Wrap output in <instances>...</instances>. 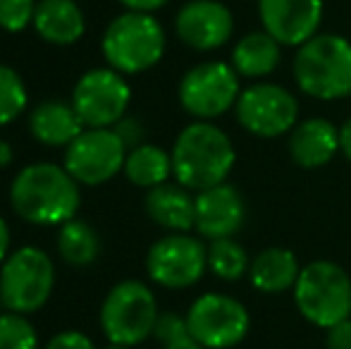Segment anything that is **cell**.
I'll return each mask as SVG.
<instances>
[{
  "mask_svg": "<svg viewBox=\"0 0 351 349\" xmlns=\"http://www.w3.org/2000/svg\"><path fill=\"white\" fill-rule=\"evenodd\" d=\"M79 182L67 173L65 165L29 163L12 177L10 206L22 220L41 228H60L77 218L82 206Z\"/></svg>",
  "mask_w": 351,
  "mask_h": 349,
  "instance_id": "obj_1",
  "label": "cell"
},
{
  "mask_svg": "<svg viewBox=\"0 0 351 349\" xmlns=\"http://www.w3.org/2000/svg\"><path fill=\"white\" fill-rule=\"evenodd\" d=\"M170 156L172 180L194 194L225 184L237 165L232 136L215 122L206 120H191L177 134Z\"/></svg>",
  "mask_w": 351,
  "mask_h": 349,
  "instance_id": "obj_2",
  "label": "cell"
},
{
  "mask_svg": "<svg viewBox=\"0 0 351 349\" xmlns=\"http://www.w3.org/2000/svg\"><path fill=\"white\" fill-rule=\"evenodd\" d=\"M291 77L304 96L332 103L351 96V41L342 34L318 32L296 48Z\"/></svg>",
  "mask_w": 351,
  "mask_h": 349,
  "instance_id": "obj_3",
  "label": "cell"
},
{
  "mask_svg": "<svg viewBox=\"0 0 351 349\" xmlns=\"http://www.w3.org/2000/svg\"><path fill=\"white\" fill-rule=\"evenodd\" d=\"M167 51V34L156 14L125 10L106 27L101 53L108 67L120 75H143L162 60Z\"/></svg>",
  "mask_w": 351,
  "mask_h": 349,
  "instance_id": "obj_4",
  "label": "cell"
},
{
  "mask_svg": "<svg viewBox=\"0 0 351 349\" xmlns=\"http://www.w3.org/2000/svg\"><path fill=\"white\" fill-rule=\"evenodd\" d=\"M291 294L301 316L320 330L351 318V278L335 261L315 258L301 265Z\"/></svg>",
  "mask_w": 351,
  "mask_h": 349,
  "instance_id": "obj_5",
  "label": "cell"
},
{
  "mask_svg": "<svg viewBox=\"0 0 351 349\" xmlns=\"http://www.w3.org/2000/svg\"><path fill=\"white\" fill-rule=\"evenodd\" d=\"M56 289V263L41 247L24 244L12 249L0 265V299L5 311L32 313L41 311Z\"/></svg>",
  "mask_w": 351,
  "mask_h": 349,
  "instance_id": "obj_6",
  "label": "cell"
},
{
  "mask_svg": "<svg viewBox=\"0 0 351 349\" xmlns=\"http://www.w3.org/2000/svg\"><path fill=\"white\" fill-rule=\"evenodd\" d=\"M158 313V299L146 282L122 280L103 299L98 323L110 345L136 347L153 337Z\"/></svg>",
  "mask_w": 351,
  "mask_h": 349,
  "instance_id": "obj_7",
  "label": "cell"
},
{
  "mask_svg": "<svg viewBox=\"0 0 351 349\" xmlns=\"http://www.w3.org/2000/svg\"><path fill=\"white\" fill-rule=\"evenodd\" d=\"M241 77L225 60H204L189 67L177 84V101L194 120L215 122L234 110L241 93Z\"/></svg>",
  "mask_w": 351,
  "mask_h": 349,
  "instance_id": "obj_8",
  "label": "cell"
},
{
  "mask_svg": "<svg viewBox=\"0 0 351 349\" xmlns=\"http://www.w3.org/2000/svg\"><path fill=\"white\" fill-rule=\"evenodd\" d=\"M299 98L278 82H251L234 106L237 125L256 139L287 136L299 122Z\"/></svg>",
  "mask_w": 351,
  "mask_h": 349,
  "instance_id": "obj_9",
  "label": "cell"
},
{
  "mask_svg": "<svg viewBox=\"0 0 351 349\" xmlns=\"http://www.w3.org/2000/svg\"><path fill=\"white\" fill-rule=\"evenodd\" d=\"M146 273L162 289H189L208 273V244L199 234L167 232L148 247Z\"/></svg>",
  "mask_w": 351,
  "mask_h": 349,
  "instance_id": "obj_10",
  "label": "cell"
},
{
  "mask_svg": "<svg viewBox=\"0 0 351 349\" xmlns=\"http://www.w3.org/2000/svg\"><path fill=\"white\" fill-rule=\"evenodd\" d=\"M184 316L189 335L206 349H234L251 330L246 304L225 292L199 294Z\"/></svg>",
  "mask_w": 351,
  "mask_h": 349,
  "instance_id": "obj_11",
  "label": "cell"
},
{
  "mask_svg": "<svg viewBox=\"0 0 351 349\" xmlns=\"http://www.w3.org/2000/svg\"><path fill=\"white\" fill-rule=\"evenodd\" d=\"M70 103L84 127H115L130 115L132 86L112 67H93L77 80Z\"/></svg>",
  "mask_w": 351,
  "mask_h": 349,
  "instance_id": "obj_12",
  "label": "cell"
},
{
  "mask_svg": "<svg viewBox=\"0 0 351 349\" xmlns=\"http://www.w3.org/2000/svg\"><path fill=\"white\" fill-rule=\"evenodd\" d=\"M127 151L112 127H86L65 149L62 165L82 186H101L122 175Z\"/></svg>",
  "mask_w": 351,
  "mask_h": 349,
  "instance_id": "obj_13",
  "label": "cell"
},
{
  "mask_svg": "<svg viewBox=\"0 0 351 349\" xmlns=\"http://www.w3.org/2000/svg\"><path fill=\"white\" fill-rule=\"evenodd\" d=\"M175 34L196 53L220 51L234 36V14L220 0H186L175 14Z\"/></svg>",
  "mask_w": 351,
  "mask_h": 349,
  "instance_id": "obj_14",
  "label": "cell"
},
{
  "mask_svg": "<svg viewBox=\"0 0 351 349\" xmlns=\"http://www.w3.org/2000/svg\"><path fill=\"white\" fill-rule=\"evenodd\" d=\"M261 29L282 48H299L320 32L325 0H256Z\"/></svg>",
  "mask_w": 351,
  "mask_h": 349,
  "instance_id": "obj_15",
  "label": "cell"
},
{
  "mask_svg": "<svg viewBox=\"0 0 351 349\" xmlns=\"http://www.w3.org/2000/svg\"><path fill=\"white\" fill-rule=\"evenodd\" d=\"M246 225V201L234 184L210 186L196 194L194 232L206 242L237 237Z\"/></svg>",
  "mask_w": 351,
  "mask_h": 349,
  "instance_id": "obj_16",
  "label": "cell"
},
{
  "mask_svg": "<svg viewBox=\"0 0 351 349\" xmlns=\"http://www.w3.org/2000/svg\"><path fill=\"white\" fill-rule=\"evenodd\" d=\"M287 154L299 168L320 170L339 156V127L328 117H304L287 134Z\"/></svg>",
  "mask_w": 351,
  "mask_h": 349,
  "instance_id": "obj_17",
  "label": "cell"
},
{
  "mask_svg": "<svg viewBox=\"0 0 351 349\" xmlns=\"http://www.w3.org/2000/svg\"><path fill=\"white\" fill-rule=\"evenodd\" d=\"M143 210L151 223H156L165 232H194L196 194L180 182H165L146 191Z\"/></svg>",
  "mask_w": 351,
  "mask_h": 349,
  "instance_id": "obj_18",
  "label": "cell"
},
{
  "mask_svg": "<svg viewBox=\"0 0 351 349\" xmlns=\"http://www.w3.org/2000/svg\"><path fill=\"white\" fill-rule=\"evenodd\" d=\"M86 130L70 101L48 98L29 110V132L48 149H67Z\"/></svg>",
  "mask_w": 351,
  "mask_h": 349,
  "instance_id": "obj_19",
  "label": "cell"
},
{
  "mask_svg": "<svg viewBox=\"0 0 351 349\" xmlns=\"http://www.w3.org/2000/svg\"><path fill=\"white\" fill-rule=\"evenodd\" d=\"M34 32L51 46H74L86 34V17L74 0H38Z\"/></svg>",
  "mask_w": 351,
  "mask_h": 349,
  "instance_id": "obj_20",
  "label": "cell"
},
{
  "mask_svg": "<svg viewBox=\"0 0 351 349\" xmlns=\"http://www.w3.org/2000/svg\"><path fill=\"white\" fill-rule=\"evenodd\" d=\"M282 51L285 48L265 29H256L237 38V43L232 46L230 65L241 80L263 82L273 72H278L282 65Z\"/></svg>",
  "mask_w": 351,
  "mask_h": 349,
  "instance_id": "obj_21",
  "label": "cell"
},
{
  "mask_svg": "<svg viewBox=\"0 0 351 349\" xmlns=\"http://www.w3.org/2000/svg\"><path fill=\"white\" fill-rule=\"evenodd\" d=\"M301 263L287 247H265L251 258L249 282L261 294L291 292L299 280Z\"/></svg>",
  "mask_w": 351,
  "mask_h": 349,
  "instance_id": "obj_22",
  "label": "cell"
},
{
  "mask_svg": "<svg viewBox=\"0 0 351 349\" xmlns=\"http://www.w3.org/2000/svg\"><path fill=\"white\" fill-rule=\"evenodd\" d=\"M122 175L139 189H156L172 180V156L162 146L148 144L143 141L141 146L127 151L125 170Z\"/></svg>",
  "mask_w": 351,
  "mask_h": 349,
  "instance_id": "obj_23",
  "label": "cell"
},
{
  "mask_svg": "<svg viewBox=\"0 0 351 349\" xmlns=\"http://www.w3.org/2000/svg\"><path fill=\"white\" fill-rule=\"evenodd\" d=\"M58 254L72 268H88L101 256V237L86 220L74 218L58 228Z\"/></svg>",
  "mask_w": 351,
  "mask_h": 349,
  "instance_id": "obj_24",
  "label": "cell"
},
{
  "mask_svg": "<svg viewBox=\"0 0 351 349\" xmlns=\"http://www.w3.org/2000/svg\"><path fill=\"white\" fill-rule=\"evenodd\" d=\"M251 254L237 237H225L208 242V273L215 275L222 282H239L241 278H249Z\"/></svg>",
  "mask_w": 351,
  "mask_h": 349,
  "instance_id": "obj_25",
  "label": "cell"
},
{
  "mask_svg": "<svg viewBox=\"0 0 351 349\" xmlns=\"http://www.w3.org/2000/svg\"><path fill=\"white\" fill-rule=\"evenodd\" d=\"M29 110V88L14 67L0 62V127L12 125Z\"/></svg>",
  "mask_w": 351,
  "mask_h": 349,
  "instance_id": "obj_26",
  "label": "cell"
},
{
  "mask_svg": "<svg viewBox=\"0 0 351 349\" xmlns=\"http://www.w3.org/2000/svg\"><path fill=\"white\" fill-rule=\"evenodd\" d=\"M0 349H38V333L29 316L14 311L0 313Z\"/></svg>",
  "mask_w": 351,
  "mask_h": 349,
  "instance_id": "obj_27",
  "label": "cell"
},
{
  "mask_svg": "<svg viewBox=\"0 0 351 349\" xmlns=\"http://www.w3.org/2000/svg\"><path fill=\"white\" fill-rule=\"evenodd\" d=\"M38 0H0V29L8 34H22L34 27Z\"/></svg>",
  "mask_w": 351,
  "mask_h": 349,
  "instance_id": "obj_28",
  "label": "cell"
},
{
  "mask_svg": "<svg viewBox=\"0 0 351 349\" xmlns=\"http://www.w3.org/2000/svg\"><path fill=\"white\" fill-rule=\"evenodd\" d=\"M189 335V328H186V316H180L175 311H160L158 313L156 328H153V337H156L160 345H167L172 340H180V337Z\"/></svg>",
  "mask_w": 351,
  "mask_h": 349,
  "instance_id": "obj_29",
  "label": "cell"
},
{
  "mask_svg": "<svg viewBox=\"0 0 351 349\" xmlns=\"http://www.w3.org/2000/svg\"><path fill=\"white\" fill-rule=\"evenodd\" d=\"M43 349H96V345L82 330H60L46 342Z\"/></svg>",
  "mask_w": 351,
  "mask_h": 349,
  "instance_id": "obj_30",
  "label": "cell"
},
{
  "mask_svg": "<svg viewBox=\"0 0 351 349\" xmlns=\"http://www.w3.org/2000/svg\"><path fill=\"white\" fill-rule=\"evenodd\" d=\"M112 130L117 132V136H120L122 144H125L127 149L141 146L143 144V136H146V130H143L141 120H139V117H132V115H125L115 127H112Z\"/></svg>",
  "mask_w": 351,
  "mask_h": 349,
  "instance_id": "obj_31",
  "label": "cell"
},
{
  "mask_svg": "<svg viewBox=\"0 0 351 349\" xmlns=\"http://www.w3.org/2000/svg\"><path fill=\"white\" fill-rule=\"evenodd\" d=\"M325 349H351V318L325 330Z\"/></svg>",
  "mask_w": 351,
  "mask_h": 349,
  "instance_id": "obj_32",
  "label": "cell"
},
{
  "mask_svg": "<svg viewBox=\"0 0 351 349\" xmlns=\"http://www.w3.org/2000/svg\"><path fill=\"white\" fill-rule=\"evenodd\" d=\"M117 3L122 5L125 10H130V12H158V10L165 8L170 0H117Z\"/></svg>",
  "mask_w": 351,
  "mask_h": 349,
  "instance_id": "obj_33",
  "label": "cell"
},
{
  "mask_svg": "<svg viewBox=\"0 0 351 349\" xmlns=\"http://www.w3.org/2000/svg\"><path fill=\"white\" fill-rule=\"evenodd\" d=\"M339 156L351 163V115L339 125Z\"/></svg>",
  "mask_w": 351,
  "mask_h": 349,
  "instance_id": "obj_34",
  "label": "cell"
},
{
  "mask_svg": "<svg viewBox=\"0 0 351 349\" xmlns=\"http://www.w3.org/2000/svg\"><path fill=\"white\" fill-rule=\"evenodd\" d=\"M12 234H10V225L8 220L0 215V265H3L5 258L10 256V252H12Z\"/></svg>",
  "mask_w": 351,
  "mask_h": 349,
  "instance_id": "obj_35",
  "label": "cell"
},
{
  "mask_svg": "<svg viewBox=\"0 0 351 349\" xmlns=\"http://www.w3.org/2000/svg\"><path fill=\"white\" fill-rule=\"evenodd\" d=\"M162 349H206V347L199 345L191 335H184V337H180V340H172V342H167V345H162Z\"/></svg>",
  "mask_w": 351,
  "mask_h": 349,
  "instance_id": "obj_36",
  "label": "cell"
},
{
  "mask_svg": "<svg viewBox=\"0 0 351 349\" xmlns=\"http://www.w3.org/2000/svg\"><path fill=\"white\" fill-rule=\"evenodd\" d=\"M12 160H14L12 144H10V141H5V139H0V170L10 168V165H12Z\"/></svg>",
  "mask_w": 351,
  "mask_h": 349,
  "instance_id": "obj_37",
  "label": "cell"
},
{
  "mask_svg": "<svg viewBox=\"0 0 351 349\" xmlns=\"http://www.w3.org/2000/svg\"><path fill=\"white\" fill-rule=\"evenodd\" d=\"M106 349H132V347H122V345H110V342H108V347Z\"/></svg>",
  "mask_w": 351,
  "mask_h": 349,
  "instance_id": "obj_38",
  "label": "cell"
},
{
  "mask_svg": "<svg viewBox=\"0 0 351 349\" xmlns=\"http://www.w3.org/2000/svg\"><path fill=\"white\" fill-rule=\"evenodd\" d=\"M5 311V306H3V299H0V313H3Z\"/></svg>",
  "mask_w": 351,
  "mask_h": 349,
  "instance_id": "obj_39",
  "label": "cell"
}]
</instances>
